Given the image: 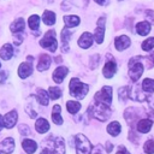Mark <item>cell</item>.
Wrapping results in <instances>:
<instances>
[{
  "mask_svg": "<svg viewBox=\"0 0 154 154\" xmlns=\"http://www.w3.org/2000/svg\"><path fill=\"white\" fill-rule=\"evenodd\" d=\"M41 154H65V144L61 137H49Z\"/></svg>",
  "mask_w": 154,
  "mask_h": 154,
  "instance_id": "cell-1",
  "label": "cell"
},
{
  "mask_svg": "<svg viewBox=\"0 0 154 154\" xmlns=\"http://www.w3.org/2000/svg\"><path fill=\"white\" fill-rule=\"evenodd\" d=\"M88 112L96 119L101 120V122H105L106 119L109 118L111 116V108L108 105H105V103H101V102H94L90 105V107L88 108Z\"/></svg>",
  "mask_w": 154,
  "mask_h": 154,
  "instance_id": "cell-2",
  "label": "cell"
},
{
  "mask_svg": "<svg viewBox=\"0 0 154 154\" xmlns=\"http://www.w3.org/2000/svg\"><path fill=\"white\" fill-rule=\"evenodd\" d=\"M69 91H70V95L76 97V99H83L88 91H89V87L88 84L85 83H82L78 78L73 77L71 78L70 81V84H69Z\"/></svg>",
  "mask_w": 154,
  "mask_h": 154,
  "instance_id": "cell-3",
  "label": "cell"
},
{
  "mask_svg": "<svg viewBox=\"0 0 154 154\" xmlns=\"http://www.w3.org/2000/svg\"><path fill=\"white\" fill-rule=\"evenodd\" d=\"M142 58L143 57H134L129 61V76L134 82H136L143 73Z\"/></svg>",
  "mask_w": 154,
  "mask_h": 154,
  "instance_id": "cell-4",
  "label": "cell"
},
{
  "mask_svg": "<svg viewBox=\"0 0 154 154\" xmlns=\"http://www.w3.org/2000/svg\"><path fill=\"white\" fill-rule=\"evenodd\" d=\"M40 46L45 49H48L49 52H55L58 48V41L55 37V31L53 29L48 30L45 36L40 40Z\"/></svg>",
  "mask_w": 154,
  "mask_h": 154,
  "instance_id": "cell-5",
  "label": "cell"
},
{
  "mask_svg": "<svg viewBox=\"0 0 154 154\" xmlns=\"http://www.w3.org/2000/svg\"><path fill=\"white\" fill-rule=\"evenodd\" d=\"M75 140H76V152H77V154H90L93 146L90 144L89 140L83 134L76 135Z\"/></svg>",
  "mask_w": 154,
  "mask_h": 154,
  "instance_id": "cell-6",
  "label": "cell"
},
{
  "mask_svg": "<svg viewBox=\"0 0 154 154\" xmlns=\"http://www.w3.org/2000/svg\"><path fill=\"white\" fill-rule=\"evenodd\" d=\"M94 100L96 102H101V103H105V105H111L112 102V87L109 85H105L101 88V90H99L95 96H94Z\"/></svg>",
  "mask_w": 154,
  "mask_h": 154,
  "instance_id": "cell-7",
  "label": "cell"
},
{
  "mask_svg": "<svg viewBox=\"0 0 154 154\" xmlns=\"http://www.w3.org/2000/svg\"><path fill=\"white\" fill-rule=\"evenodd\" d=\"M116 71H117V64L112 59V55L107 54V61H106V64H105V66L102 69V73H103V76L106 78H112L114 76Z\"/></svg>",
  "mask_w": 154,
  "mask_h": 154,
  "instance_id": "cell-8",
  "label": "cell"
},
{
  "mask_svg": "<svg viewBox=\"0 0 154 154\" xmlns=\"http://www.w3.org/2000/svg\"><path fill=\"white\" fill-rule=\"evenodd\" d=\"M103 37H105V18L101 17L97 20V26L94 31V40L96 41V43H102L103 42Z\"/></svg>",
  "mask_w": 154,
  "mask_h": 154,
  "instance_id": "cell-9",
  "label": "cell"
},
{
  "mask_svg": "<svg viewBox=\"0 0 154 154\" xmlns=\"http://www.w3.org/2000/svg\"><path fill=\"white\" fill-rule=\"evenodd\" d=\"M31 73H32V65H31L30 61H23V63L19 64V66H18V76L22 79L29 77Z\"/></svg>",
  "mask_w": 154,
  "mask_h": 154,
  "instance_id": "cell-10",
  "label": "cell"
},
{
  "mask_svg": "<svg viewBox=\"0 0 154 154\" xmlns=\"http://www.w3.org/2000/svg\"><path fill=\"white\" fill-rule=\"evenodd\" d=\"M51 64H52V58L48 54L42 53V54H40V58H38V61H37V70L40 72H43V71L49 69Z\"/></svg>",
  "mask_w": 154,
  "mask_h": 154,
  "instance_id": "cell-11",
  "label": "cell"
},
{
  "mask_svg": "<svg viewBox=\"0 0 154 154\" xmlns=\"http://www.w3.org/2000/svg\"><path fill=\"white\" fill-rule=\"evenodd\" d=\"M93 41H94V36L90 32L85 31L78 38V46L81 48H83V49H87V48H89L93 45Z\"/></svg>",
  "mask_w": 154,
  "mask_h": 154,
  "instance_id": "cell-12",
  "label": "cell"
},
{
  "mask_svg": "<svg viewBox=\"0 0 154 154\" xmlns=\"http://www.w3.org/2000/svg\"><path fill=\"white\" fill-rule=\"evenodd\" d=\"M67 73H69V69H67L66 66H58V67L53 71V75H52L53 81H54L55 83L60 84V83L64 81V78H65V76H66Z\"/></svg>",
  "mask_w": 154,
  "mask_h": 154,
  "instance_id": "cell-13",
  "label": "cell"
},
{
  "mask_svg": "<svg viewBox=\"0 0 154 154\" xmlns=\"http://www.w3.org/2000/svg\"><path fill=\"white\" fill-rule=\"evenodd\" d=\"M14 149V141L12 137H6L0 142V152L5 154H11Z\"/></svg>",
  "mask_w": 154,
  "mask_h": 154,
  "instance_id": "cell-14",
  "label": "cell"
},
{
  "mask_svg": "<svg viewBox=\"0 0 154 154\" xmlns=\"http://www.w3.org/2000/svg\"><path fill=\"white\" fill-rule=\"evenodd\" d=\"M130 43H131V41L126 35H120V36L116 37V40H114V46H116V48L118 51L126 49L130 46Z\"/></svg>",
  "mask_w": 154,
  "mask_h": 154,
  "instance_id": "cell-15",
  "label": "cell"
},
{
  "mask_svg": "<svg viewBox=\"0 0 154 154\" xmlns=\"http://www.w3.org/2000/svg\"><path fill=\"white\" fill-rule=\"evenodd\" d=\"M17 119H18V116H17V112L13 109V111H10L5 114L4 117V123H5V126L7 129H11L16 125L17 123Z\"/></svg>",
  "mask_w": 154,
  "mask_h": 154,
  "instance_id": "cell-16",
  "label": "cell"
},
{
  "mask_svg": "<svg viewBox=\"0 0 154 154\" xmlns=\"http://www.w3.org/2000/svg\"><path fill=\"white\" fill-rule=\"evenodd\" d=\"M12 55H13V46L11 43L2 45V47L0 48V58L4 60H8L12 58Z\"/></svg>",
  "mask_w": 154,
  "mask_h": 154,
  "instance_id": "cell-17",
  "label": "cell"
},
{
  "mask_svg": "<svg viewBox=\"0 0 154 154\" xmlns=\"http://www.w3.org/2000/svg\"><path fill=\"white\" fill-rule=\"evenodd\" d=\"M71 31L69 28H64L61 30V34H60V37H61V46H63V51L66 52L69 51V41H70V37H71Z\"/></svg>",
  "mask_w": 154,
  "mask_h": 154,
  "instance_id": "cell-18",
  "label": "cell"
},
{
  "mask_svg": "<svg viewBox=\"0 0 154 154\" xmlns=\"http://www.w3.org/2000/svg\"><path fill=\"white\" fill-rule=\"evenodd\" d=\"M35 128H36V131L38 134H45L49 130V123L47 119L45 118H38L36 120V124H35Z\"/></svg>",
  "mask_w": 154,
  "mask_h": 154,
  "instance_id": "cell-19",
  "label": "cell"
},
{
  "mask_svg": "<svg viewBox=\"0 0 154 154\" xmlns=\"http://www.w3.org/2000/svg\"><path fill=\"white\" fill-rule=\"evenodd\" d=\"M22 147H23V149L25 150V153H28V154H32V153H35L36 149H37L36 142L32 141V140H29V138H25V140L22 142Z\"/></svg>",
  "mask_w": 154,
  "mask_h": 154,
  "instance_id": "cell-20",
  "label": "cell"
},
{
  "mask_svg": "<svg viewBox=\"0 0 154 154\" xmlns=\"http://www.w3.org/2000/svg\"><path fill=\"white\" fill-rule=\"evenodd\" d=\"M24 26H25L24 19H23V18H18V19H16L13 23H11L10 30H11V32H13V34H18V32H22V31L24 30Z\"/></svg>",
  "mask_w": 154,
  "mask_h": 154,
  "instance_id": "cell-21",
  "label": "cell"
},
{
  "mask_svg": "<svg viewBox=\"0 0 154 154\" xmlns=\"http://www.w3.org/2000/svg\"><path fill=\"white\" fill-rule=\"evenodd\" d=\"M150 28H152L150 24H149L148 22H146V20L140 22V23L136 24V31H137V34L141 35V36H146V35H148L149 31H150Z\"/></svg>",
  "mask_w": 154,
  "mask_h": 154,
  "instance_id": "cell-22",
  "label": "cell"
},
{
  "mask_svg": "<svg viewBox=\"0 0 154 154\" xmlns=\"http://www.w3.org/2000/svg\"><path fill=\"white\" fill-rule=\"evenodd\" d=\"M152 125H153V120H150V119H141L137 123V130L140 132H142V134H147L152 129Z\"/></svg>",
  "mask_w": 154,
  "mask_h": 154,
  "instance_id": "cell-23",
  "label": "cell"
},
{
  "mask_svg": "<svg viewBox=\"0 0 154 154\" xmlns=\"http://www.w3.org/2000/svg\"><path fill=\"white\" fill-rule=\"evenodd\" d=\"M64 22H65V25L66 28H75L77 26L79 23H81V19L78 16H73V14H70V16H65L64 17Z\"/></svg>",
  "mask_w": 154,
  "mask_h": 154,
  "instance_id": "cell-24",
  "label": "cell"
},
{
  "mask_svg": "<svg viewBox=\"0 0 154 154\" xmlns=\"http://www.w3.org/2000/svg\"><path fill=\"white\" fill-rule=\"evenodd\" d=\"M60 106L59 105H54L53 109H52V120L54 122V124L57 125H61L63 124V118L60 114Z\"/></svg>",
  "mask_w": 154,
  "mask_h": 154,
  "instance_id": "cell-25",
  "label": "cell"
},
{
  "mask_svg": "<svg viewBox=\"0 0 154 154\" xmlns=\"http://www.w3.org/2000/svg\"><path fill=\"white\" fill-rule=\"evenodd\" d=\"M42 20L46 25H53L55 24V13L53 11H45L43 14H42Z\"/></svg>",
  "mask_w": 154,
  "mask_h": 154,
  "instance_id": "cell-26",
  "label": "cell"
},
{
  "mask_svg": "<svg viewBox=\"0 0 154 154\" xmlns=\"http://www.w3.org/2000/svg\"><path fill=\"white\" fill-rule=\"evenodd\" d=\"M40 17L37 14H31L28 19V25L32 31H37L40 29ZM40 31V30H38Z\"/></svg>",
  "mask_w": 154,
  "mask_h": 154,
  "instance_id": "cell-27",
  "label": "cell"
},
{
  "mask_svg": "<svg viewBox=\"0 0 154 154\" xmlns=\"http://www.w3.org/2000/svg\"><path fill=\"white\" fill-rule=\"evenodd\" d=\"M49 94L48 91L43 90V89H37V101L42 105V106H47L49 102Z\"/></svg>",
  "mask_w": 154,
  "mask_h": 154,
  "instance_id": "cell-28",
  "label": "cell"
},
{
  "mask_svg": "<svg viewBox=\"0 0 154 154\" xmlns=\"http://www.w3.org/2000/svg\"><path fill=\"white\" fill-rule=\"evenodd\" d=\"M120 130H122V126H120V124L118 122H112L107 126V132L109 135H112V136H118Z\"/></svg>",
  "mask_w": 154,
  "mask_h": 154,
  "instance_id": "cell-29",
  "label": "cell"
},
{
  "mask_svg": "<svg viewBox=\"0 0 154 154\" xmlns=\"http://www.w3.org/2000/svg\"><path fill=\"white\" fill-rule=\"evenodd\" d=\"M66 109H67L69 113L75 114L81 109V103L77 102V101H72V100L66 101Z\"/></svg>",
  "mask_w": 154,
  "mask_h": 154,
  "instance_id": "cell-30",
  "label": "cell"
},
{
  "mask_svg": "<svg viewBox=\"0 0 154 154\" xmlns=\"http://www.w3.org/2000/svg\"><path fill=\"white\" fill-rule=\"evenodd\" d=\"M142 89L147 93H153L154 91V79L152 78H146L142 82Z\"/></svg>",
  "mask_w": 154,
  "mask_h": 154,
  "instance_id": "cell-31",
  "label": "cell"
},
{
  "mask_svg": "<svg viewBox=\"0 0 154 154\" xmlns=\"http://www.w3.org/2000/svg\"><path fill=\"white\" fill-rule=\"evenodd\" d=\"M48 94H49L51 99L57 100V99L61 97V89L59 87H49L48 88Z\"/></svg>",
  "mask_w": 154,
  "mask_h": 154,
  "instance_id": "cell-32",
  "label": "cell"
},
{
  "mask_svg": "<svg viewBox=\"0 0 154 154\" xmlns=\"http://www.w3.org/2000/svg\"><path fill=\"white\" fill-rule=\"evenodd\" d=\"M152 48H154V37H149L146 41L142 42V49L146 52H149Z\"/></svg>",
  "mask_w": 154,
  "mask_h": 154,
  "instance_id": "cell-33",
  "label": "cell"
},
{
  "mask_svg": "<svg viewBox=\"0 0 154 154\" xmlns=\"http://www.w3.org/2000/svg\"><path fill=\"white\" fill-rule=\"evenodd\" d=\"M119 100L122 101H125L128 99V96H130V90H129V87H123L119 89Z\"/></svg>",
  "mask_w": 154,
  "mask_h": 154,
  "instance_id": "cell-34",
  "label": "cell"
},
{
  "mask_svg": "<svg viewBox=\"0 0 154 154\" xmlns=\"http://www.w3.org/2000/svg\"><path fill=\"white\" fill-rule=\"evenodd\" d=\"M143 149L147 154H154V142L152 140H148L144 146H143Z\"/></svg>",
  "mask_w": 154,
  "mask_h": 154,
  "instance_id": "cell-35",
  "label": "cell"
},
{
  "mask_svg": "<svg viewBox=\"0 0 154 154\" xmlns=\"http://www.w3.org/2000/svg\"><path fill=\"white\" fill-rule=\"evenodd\" d=\"M19 132L25 136V135H29L30 134V129H29V126L22 124V125H19Z\"/></svg>",
  "mask_w": 154,
  "mask_h": 154,
  "instance_id": "cell-36",
  "label": "cell"
},
{
  "mask_svg": "<svg viewBox=\"0 0 154 154\" xmlns=\"http://www.w3.org/2000/svg\"><path fill=\"white\" fill-rule=\"evenodd\" d=\"M7 78V72L6 71H0V84H2Z\"/></svg>",
  "mask_w": 154,
  "mask_h": 154,
  "instance_id": "cell-37",
  "label": "cell"
},
{
  "mask_svg": "<svg viewBox=\"0 0 154 154\" xmlns=\"http://www.w3.org/2000/svg\"><path fill=\"white\" fill-rule=\"evenodd\" d=\"M117 154H130V153L126 150V148H125V147L120 146V147H119V149H118V152H117Z\"/></svg>",
  "mask_w": 154,
  "mask_h": 154,
  "instance_id": "cell-38",
  "label": "cell"
},
{
  "mask_svg": "<svg viewBox=\"0 0 154 154\" xmlns=\"http://www.w3.org/2000/svg\"><path fill=\"white\" fill-rule=\"evenodd\" d=\"M113 149V146H112V143H109V142H107V144H106V150L109 153L111 150Z\"/></svg>",
  "mask_w": 154,
  "mask_h": 154,
  "instance_id": "cell-39",
  "label": "cell"
},
{
  "mask_svg": "<svg viewBox=\"0 0 154 154\" xmlns=\"http://www.w3.org/2000/svg\"><path fill=\"white\" fill-rule=\"evenodd\" d=\"M5 126V123H4V118H2V116L0 114V131L2 130V128Z\"/></svg>",
  "mask_w": 154,
  "mask_h": 154,
  "instance_id": "cell-40",
  "label": "cell"
},
{
  "mask_svg": "<svg viewBox=\"0 0 154 154\" xmlns=\"http://www.w3.org/2000/svg\"><path fill=\"white\" fill-rule=\"evenodd\" d=\"M96 4H99V5H105V4H107V0H94Z\"/></svg>",
  "mask_w": 154,
  "mask_h": 154,
  "instance_id": "cell-41",
  "label": "cell"
},
{
  "mask_svg": "<svg viewBox=\"0 0 154 154\" xmlns=\"http://www.w3.org/2000/svg\"><path fill=\"white\" fill-rule=\"evenodd\" d=\"M94 154H102V153L100 152V148H99V147H97V148L95 149V152H94Z\"/></svg>",
  "mask_w": 154,
  "mask_h": 154,
  "instance_id": "cell-42",
  "label": "cell"
},
{
  "mask_svg": "<svg viewBox=\"0 0 154 154\" xmlns=\"http://www.w3.org/2000/svg\"><path fill=\"white\" fill-rule=\"evenodd\" d=\"M149 59H150V60H152V63L154 64V53H152V54H150V57H149Z\"/></svg>",
  "mask_w": 154,
  "mask_h": 154,
  "instance_id": "cell-43",
  "label": "cell"
},
{
  "mask_svg": "<svg viewBox=\"0 0 154 154\" xmlns=\"http://www.w3.org/2000/svg\"><path fill=\"white\" fill-rule=\"evenodd\" d=\"M0 67H1V64H0Z\"/></svg>",
  "mask_w": 154,
  "mask_h": 154,
  "instance_id": "cell-44",
  "label": "cell"
},
{
  "mask_svg": "<svg viewBox=\"0 0 154 154\" xmlns=\"http://www.w3.org/2000/svg\"><path fill=\"white\" fill-rule=\"evenodd\" d=\"M0 154H1V152H0Z\"/></svg>",
  "mask_w": 154,
  "mask_h": 154,
  "instance_id": "cell-45",
  "label": "cell"
}]
</instances>
